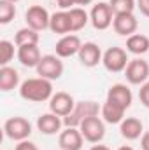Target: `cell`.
I'll use <instances>...</instances> for the list:
<instances>
[{
    "label": "cell",
    "instance_id": "29",
    "mask_svg": "<svg viewBox=\"0 0 149 150\" xmlns=\"http://www.w3.org/2000/svg\"><path fill=\"white\" fill-rule=\"evenodd\" d=\"M14 150H39V147L34 142H30V140H23V142H18V145H16Z\"/></svg>",
    "mask_w": 149,
    "mask_h": 150
},
{
    "label": "cell",
    "instance_id": "19",
    "mask_svg": "<svg viewBox=\"0 0 149 150\" xmlns=\"http://www.w3.org/2000/svg\"><path fill=\"white\" fill-rule=\"evenodd\" d=\"M49 30L53 33L58 35H69L72 33V25H70V16L69 11H58L54 14H51V21H49Z\"/></svg>",
    "mask_w": 149,
    "mask_h": 150
},
{
    "label": "cell",
    "instance_id": "3",
    "mask_svg": "<svg viewBox=\"0 0 149 150\" xmlns=\"http://www.w3.org/2000/svg\"><path fill=\"white\" fill-rule=\"evenodd\" d=\"M37 75L42 79H47V80H58L62 75H63V61L60 56L56 54H46L40 58L37 65Z\"/></svg>",
    "mask_w": 149,
    "mask_h": 150
},
{
    "label": "cell",
    "instance_id": "33",
    "mask_svg": "<svg viewBox=\"0 0 149 150\" xmlns=\"http://www.w3.org/2000/svg\"><path fill=\"white\" fill-rule=\"evenodd\" d=\"M93 0H75V5H90Z\"/></svg>",
    "mask_w": 149,
    "mask_h": 150
},
{
    "label": "cell",
    "instance_id": "9",
    "mask_svg": "<svg viewBox=\"0 0 149 150\" xmlns=\"http://www.w3.org/2000/svg\"><path fill=\"white\" fill-rule=\"evenodd\" d=\"M25 21H27V26L34 28L35 32H44L49 28L51 14L42 5H32V7H28V11L25 14Z\"/></svg>",
    "mask_w": 149,
    "mask_h": 150
},
{
    "label": "cell",
    "instance_id": "20",
    "mask_svg": "<svg viewBox=\"0 0 149 150\" xmlns=\"http://www.w3.org/2000/svg\"><path fill=\"white\" fill-rule=\"evenodd\" d=\"M125 108L112 103L109 100H105V103L102 105V110H100V115L104 119V122L107 124H121V120L125 119Z\"/></svg>",
    "mask_w": 149,
    "mask_h": 150
},
{
    "label": "cell",
    "instance_id": "22",
    "mask_svg": "<svg viewBox=\"0 0 149 150\" xmlns=\"http://www.w3.org/2000/svg\"><path fill=\"white\" fill-rule=\"evenodd\" d=\"M126 51L135 54V56H142L149 52V37L142 33H133L126 38Z\"/></svg>",
    "mask_w": 149,
    "mask_h": 150
},
{
    "label": "cell",
    "instance_id": "14",
    "mask_svg": "<svg viewBox=\"0 0 149 150\" xmlns=\"http://www.w3.org/2000/svg\"><path fill=\"white\" fill-rule=\"evenodd\" d=\"M107 100L123 107L125 110H128L132 107V101H133V94L130 91V87L126 84H114L109 87L107 91Z\"/></svg>",
    "mask_w": 149,
    "mask_h": 150
},
{
    "label": "cell",
    "instance_id": "10",
    "mask_svg": "<svg viewBox=\"0 0 149 150\" xmlns=\"http://www.w3.org/2000/svg\"><path fill=\"white\" fill-rule=\"evenodd\" d=\"M112 28L117 35L121 37H130L137 32L139 28V21L133 16V12H125V14H114V21H112Z\"/></svg>",
    "mask_w": 149,
    "mask_h": 150
},
{
    "label": "cell",
    "instance_id": "6",
    "mask_svg": "<svg viewBox=\"0 0 149 150\" xmlns=\"http://www.w3.org/2000/svg\"><path fill=\"white\" fill-rule=\"evenodd\" d=\"M79 131L82 134V138L90 143H100L105 136V124L104 119L100 117H90L86 120L81 122Z\"/></svg>",
    "mask_w": 149,
    "mask_h": 150
},
{
    "label": "cell",
    "instance_id": "11",
    "mask_svg": "<svg viewBox=\"0 0 149 150\" xmlns=\"http://www.w3.org/2000/svg\"><path fill=\"white\" fill-rule=\"evenodd\" d=\"M75 107V101L74 98L65 93V91H60V93H54L49 100V112L56 113L60 117H67L69 113L74 110Z\"/></svg>",
    "mask_w": 149,
    "mask_h": 150
},
{
    "label": "cell",
    "instance_id": "26",
    "mask_svg": "<svg viewBox=\"0 0 149 150\" xmlns=\"http://www.w3.org/2000/svg\"><path fill=\"white\" fill-rule=\"evenodd\" d=\"M112 12L114 14H125V12H133V9L137 7L135 0H109Z\"/></svg>",
    "mask_w": 149,
    "mask_h": 150
},
{
    "label": "cell",
    "instance_id": "27",
    "mask_svg": "<svg viewBox=\"0 0 149 150\" xmlns=\"http://www.w3.org/2000/svg\"><path fill=\"white\" fill-rule=\"evenodd\" d=\"M14 58V44L9 40H0V65L7 67Z\"/></svg>",
    "mask_w": 149,
    "mask_h": 150
},
{
    "label": "cell",
    "instance_id": "4",
    "mask_svg": "<svg viewBox=\"0 0 149 150\" xmlns=\"http://www.w3.org/2000/svg\"><path fill=\"white\" fill-rule=\"evenodd\" d=\"M4 133L12 142H23V140H28V136L32 134V124L25 117L16 115V117H11L5 120Z\"/></svg>",
    "mask_w": 149,
    "mask_h": 150
},
{
    "label": "cell",
    "instance_id": "1",
    "mask_svg": "<svg viewBox=\"0 0 149 150\" xmlns=\"http://www.w3.org/2000/svg\"><path fill=\"white\" fill-rule=\"evenodd\" d=\"M53 82L42 77H34V79H27L25 82H21L19 86V96L25 101H32V103H42L51 100L53 96Z\"/></svg>",
    "mask_w": 149,
    "mask_h": 150
},
{
    "label": "cell",
    "instance_id": "7",
    "mask_svg": "<svg viewBox=\"0 0 149 150\" xmlns=\"http://www.w3.org/2000/svg\"><path fill=\"white\" fill-rule=\"evenodd\" d=\"M90 21L93 25L95 30H107L112 26L114 21V12H112L111 5L107 2H98L93 5L91 12H90Z\"/></svg>",
    "mask_w": 149,
    "mask_h": 150
},
{
    "label": "cell",
    "instance_id": "35",
    "mask_svg": "<svg viewBox=\"0 0 149 150\" xmlns=\"http://www.w3.org/2000/svg\"><path fill=\"white\" fill-rule=\"evenodd\" d=\"M117 150H133V147H130V145H123V147H119Z\"/></svg>",
    "mask_w": 149,
    "mask_h": 150
},
{
    "label": "cell",
    "instance_id": "5",
    "mask_svg": "<svg viewBox=\"0 0 149 150\" xmlns=\"http://www.w3.org/2000/svg\"><path fill=\"white\" fill-rule=\"evenodd\" d=\"M128 63H130V59H128V54H126V51L123 47H109L104 52V58H102L104 68L107 72H111V74L125 72Z\"/></svg>",
    "mask_w": 149,
    "mask_h": 150
},
{
    "label": "cell",
    "instance_id": "28",
    "mask_svg": "<svg viewBox=\"0 0 149 150\" xmlns=\"http://www.w3.org/2000/svg\"><path fill=\"white\" fill-rule=\"evenodd\" d=\"M139 98H140V103H142L146 108H149V82H146V84L140 86V89H139Z\"/></svg>",
    "mask_w": 149,
    "mask_h": 150
},
{
    "label": "cell",
    "instance_id": "32",
    "mask_svg": "<svg viewBox=\"0 0 149 150\" xmlns=\"http://www.w3.org/2000/svg\"><path fill=\"white\" fill-rule=\"evenodd\" d=\"M140 149L149 150V131H144V134L140 136Z\"/></svg>",
    "mask_w": 149,
    "mask_h": 150
},
{
    "label": "cell",
    "instance_id": "17",
    "mask_svg": "<svg viewBox=\"0 0 149 150\" xmlns=\"http://www.w3.org/2000/svg\"><path fill=\"white\" fill-rule=\"evenodd\" d=\"M119 131L126 140H139L144 134V124L137 117H125L119 124Z\"/></svg>",
    "mask_w": 149,
    "mask_h": 150
},
{
    "label": "cell",
    "instance_id": "24",
    "mask_svg": "<svg viewBox=\"0 0 149 150\" xmlns=\"http://www.w3.org/2000/svg\"><path fill=\"white\" fill-rule=\"evenodd\" d=\"M69 16H70V25H72V33L82 30L88 25V21H90V14L82 7H72V9H69Z\"/></svg>",
    "mask_w": 149,
    "mask_h": 150
},
{
    "label": "cell",
    "instance_id": "21",
    "mask_svg": "<svg viewBox=\"0 0 149 150\" xmlns=\"http://www.w3.org/2000/svg\"><path fill=\"white\" fill-rule=\"evenodd\" d=\"M19 86V74L12 67H2L0 68V91L9 93Z\"/></svg>",
    "mask_w": 149,
    "mask_h": 150
},
{
    "label": "cell",
    "instance_id": "25",
    "mask_svg": "<svg viewBox=\"0 0 149 150\" xmlns=\"http://www.w3.org/2000/svg\"><path fill=\"white\" fill-rule=\"evenodd\" d=\"M16 16V5L9 0H0V23L9 25Z\"/></svg>",
    "mask_w": 149,
    "mask_h": 150
},
{
    "label": "cell",
    "instance_id": "2",
    "mask_svg": "<svg viewBox=\"0 0 149 150\" xmlns=\"http://www.w3.org/2000/svg\"><path fill=\"white\" fill-rule=\"evenodd\" d=\"M100 110H102V107L97 101H79V103H75L74 110L67 117H63V126L65 127H79L82 120H86L90 117H98Z\"/></svg>",
    "mask_w": 149,
    "mask_h": 150
},
{
    "label": "cell",
    "instance_id": "8",
    "mask_svg": "<svg viewBox=\"0 0 149 150\" xmlns=\"http://www.w3.org/2000/svg\"><path fill=\"white\" fill-rule=\"evenodd\" d=\"M125 77L130 84L133 86H142L146 84L149 79V63L144 61L142 58H135L130 59L126 70H125Z\"/></svg>",
    "mask_w": 149,
    "mask_h": 150
},
{
    "label": "cell",
    "instance_id": "16",
    "mask_svg": "<svg viewBox=\"0 0 149 150\" xmlns=\"http://www.w3.org/2000/svg\"><path fill=\"white\" fill-rule=\"evenodd\" d=\"M62 126H63V119H60V115H56L53 112L42 113L37 119V129L42 134H47V136L60 133Z\"/></svg>",
    "mask_w": 149,
    "mask_h": 150
},
{
    "label": "cell",
    "instance_id": "23",
    "mask_svg": "<svg viewBox=\"0 0 149 150\" xmlns=\"http://www.w3.org/2000/svg\"><path fill=\"white\" fill-rule=\"evenodd\" d=\"M39 40H40L39 32H35V30L30 28V26H25V28H19V30L16 32L14 44H16L18 47H21V45H30V44H37L39 45Z\"/></svg>",
    "mask_w": 149,
    "mask_h": 150
},
{
    "label": "cell",
    "instance_id": "15",
    "mask_svg": "<svg viewBox=\"0 0 149 150\" xmlns=\"http://www.w3.org/2000/svg\"><path fill=\"white\" fill-rule=\"evenodd\" d=\"M82 142L84 138L79 127H65V131H62L58 136V145L62 150H81Z\"/></svg>",
    "mask_w": 149,
    "mask_h": 150
},
{
    "label": "cell",
    "instance_id": "36",
    "mask_svg": "<svg viewBox=\"0 0 149 150\" xmlns=\"http://www.w3.org/2000/svg\"><path fill=\"white\" fill-rule=\"evenodd\" d=\"M9 2H12V4H18V2H21V0H9Z\"/></svg>",
    "mask_w": 149,
    "mask_h": 150
},
{
    "label": "cell",
    "instance_id": "31",
    "mask_svg": "<svg viewBox=\"0 0 149 150\" xmlns=\"http://www.w3.org/2000/svg\"><path fill=\"white\" fill-rule=\"evenodd\" d=\"M56 4L62 11H69L72 9V5H75V0H56Z\"/></svg>",
    "mask_w": 149,
    "mask_h": 150
},
{
    "label": "cell",
    "instance_id": "18",
    "mask_svg": "<svg viewBox=\"0 0 149 150\" xmlns=\"http://www.w3.org/2000/svg\"><path fill=\"white\" fill-rule=\"evenodd\" d=\"M18 59L23 67L27 68H37L39 61H40V51H39L37 44H30V45H21L18 47Z\"/></svg>",
    "mask_w": 149,
    "mask_h": 150
},
{
    "label": "cell",
    "instance_id": "12",
    "mask_svg": "<svg viewBox=\"0 0 149 150\" xmlns=\"http://www.w3.org/2000/svg\"><path fill=\"white\" fill-rule=\"evenodd\" d=\"M79 61L82 67L86 68H93L97 67L98 63H102V58H104V52L102 49L95 44V42H84L81 45V51H79Z\"/></svg>",
    "mask_w": 149,
    "mask_h": 150
},
{
    "label": "cell",
    "instance_id": "30",
    "mask_svg": "<svg viewBox=\"0 0 149 150\" xmlns=\"http://www.w3.org/2000/svg\"><path fill=\"white\" fill-rule=\"evenodd\" d=\"M137 9H139L146 18H149V0H137Z\"/></svg>",
    "mask_w": 149,
    "mask_h": 150
},
{
    "label": "cell",
    "instance_id": "34",
    "mask_svg": "<svg viewBox=\"0 0 149 150\" xmlns=\"http://www.w3.org/2000/svg\"><path fill=\"white\" fill-rule=\"evenodd\" d=\"M90 150H111L109 147H105V145H93Z\"/></svg>",
    "mask_w": 149,
    "mask_h": 150
},
{
    "label": "cell",
    "instance_id": "13",
    "mask_svg": "<svg viewBox=\"0 0 149 150\" xmlns=\"http://www.w3.org/2000/svg\"><path fill=\"white\" fill-rule=\"evenodd\" d=\"M81 45H82L81 38L74 33H69V35H63L56 42L54 51H56V56H60V58H70V56L79 54Z\"/></svg>",
    "mask_w": 149,
    "mask_h": 150
}]
</instances>
